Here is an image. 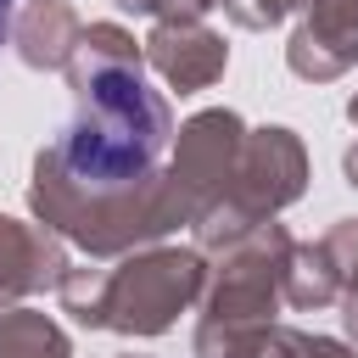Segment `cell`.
<instances>
[{"label":"cell","mask_w":358,"mask_h":358,"mask_svg":"<svg viewBox=\"0 0 358 358\" xmlns=\"http://www.w3.org/2000/svg\"><path fill=\"white\" fill-rule=\"evenodd\" d=\"M168 151V106L134 67H95L62 129V173L90 196H117L151 179Z\"/></svg>","instance_id":"obj_1"},{"label":"cell","mask_w":358,"mask_h":358,"mask_svg":"<svg viewBox=\"0 0 358 358\" xmlns=\"http://www.w3.org/2000/svg\"><path fill=\"white\" fill-rule=\"evenodd\" d=\"M11 22H17V0H0V45L11 39Z\"/></svg>","instance_id":"obj_2"}]
</instances>
